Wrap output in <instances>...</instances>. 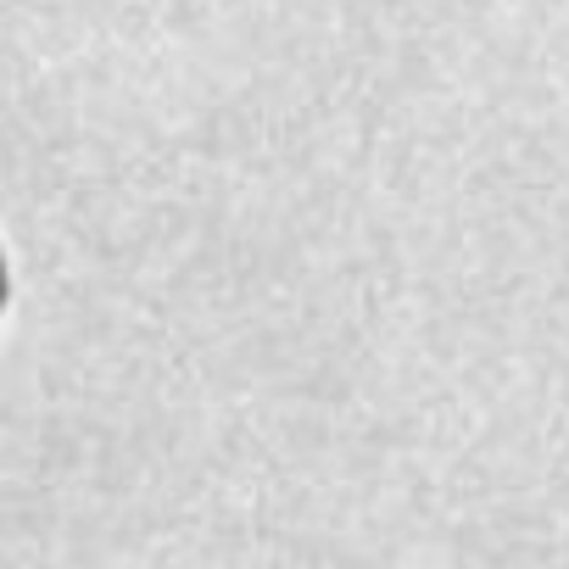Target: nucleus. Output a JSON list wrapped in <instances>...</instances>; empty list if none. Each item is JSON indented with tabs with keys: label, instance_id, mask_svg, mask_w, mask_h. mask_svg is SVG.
<instances>
[{
	"label": "nucleus",
	"instance_id": "nucleus-1",
	"mask_svg": "<svg viewBox=\"0 0 569 569\" xmlns=\"http://www.w3.org/2000/svg\"><path fill=\"white\" fill-rule=\"evenodd\" d=\"M0 308H7V257H0Z\"/></svg>",
	"mask_w": 569,
	"mask_h": 569
}]
</instances>
